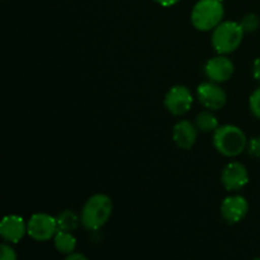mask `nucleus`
<instances>
[{
  "label": "nucleus",
  "instance_id": "f257e3e1",
  "mask_svg": "<svg viewBox=\"0 0 260 260\" xmlns=\"http://www.w3.org/2000/svg\"><path fill=\"white\" fill-rule=\"evenodd\" d=\"M113 211V203L107 194H94L81 210V223L88 230H98L107 223Z\"/></svg>",
  "mask_w": 260,
  "mask_h": 260
},
{
  "label": "nucleus",
  "instance_id": "f03ea898",
  "mask_svg": "<svg viewBox=\"0 0 260 260\" xmlns=\"http://www.w3.org/2000/svg\"><path fill=\"white\" fill-rule=\"evenodd\" d=\"M223 13L221 0H200L193 8L190 20L198 30L207 32L215 29L222 22Z\"/></svg>",
  "mask_w": 260,
  "mask_h": 260
},
{
  "label": "nucleus",
  "instance_id": "7ed1b4c3",
  "mask_svg": "<svg viewBox=\"0 0 260 260\" xmlns=\"http://www.w3.org/2000/svg\"><path fill=\"white\" fill-rule=\"evenodd\" d=\"M213 144L220 154L229 157L238 156L246 147V136L239 127L226 124L215 131Z\"/></svg>",
  "mask_w": 260,
  "mask_h": 260
},
{
  "label": "nucleus",
  "instance_id": "20e7f679",
  "mask_svg": "<svg viewBox=\"0 0 260 260\" xmlns=\"http://www.w3.org/2000/svg\"><path fill=\"white\" fill-rule=\"evenodd\" d=\"M244 30L240 23L221 22L213 29L212 46L220 55H228L238 50L244 37Z\"/></svg>",
  "mask_w": 260,
  "mask_h": 260
},
{
  "label": "nucleus",
  "instance_id": "39448f33",
  "mask_svg": "<svg viewBox=\"0 0 260 260\" xmlns=\"http://www.w3.org/2000/svg\"><path fill=\"white\" fill-rule=\"evenodd\" d=\"M57 231V220L47 213H36L28 221L27 233L36 241L50 240Z\"/></svg>",
  "mask_w": 260,
  "mask_h": 260
},
{
  "label": "nucleus",
  "instance_id": "423d86ee",
  "mask_svg": "<svg viewBox=\"0 0 260 260\" xmlns=\"http://www.w3.org/2000/svg\"><path fill=\"white\" fill-rule=\"evenodd\" d=\"M164 104L168 111L174 116L187 113L193 104V95L187 86L175 85L170 88L165 95Z\"/></svg>",
  "mask_w": 260,
  "mask_h": 260
},
{
  "label": "nucleus",
  "instance_id": "0eeeda50",
  "mask_svg": "<svg viewBox=\"0 0 260 260\" xmlns=\"http://www.w3.org/2000/svg\"><path fill=\"white\" fill-rule=\"evenodd\" d=\"M234 70V62L225 55L216 56L211 60L207 61L205 66L206 75L208 76L211 81L213 83H225L229 79L233 76Z\"/></svg>",
  "mask_w": 260,
  "mask_h": 260
},
{
  "label": "nucleus",
  "instance_id": "6e6552de",
  "mask_svg": "<svg viewBox=\"0 0 260 260\" xmlns=\"http://www.w3.org/2000/svg\"><path fill=\"white\" fill-rule=\"evenodd\" d=\"M197 96L206 108L213 109V111H218V109L223 108L226 101H228V96H226L223 89L216 85L213 81L212 83L201 84L197 88Z\"/></svg>",
  "mask_w": 260,
  "mask_h": 260
},
{
  "label": "nucleus",
  "instance_id": "1a4fd4ad",
  "mask_svg": "<svg viewBox=\"0 0 260 260\" xmlns=\"http://www.w3.org/2000/svg\"><path fill=\"white\" fill-rule=\"evenodd\" d=\"M221 180L228 190H239L249 183V173L241 162H230L223 168Z\"/></svg>",
  "mask_w": 260,
  "mask_h": 260
},
{
  "label": "nucleus",
  "instance_id": "9d476101",
  "mask_svg": "<svg viewBox=\"0 0 260 260\" xmlns=\"http://www.w3.org/2000/svg\"><path fill=\"white\" fill-rule=\"evenodd\" d=\"M249 203L241 196L228 197L221 205V216L229 223H238L248 215Z\"/></svg>",
  "mask_w": 260,
  "mask_h": 260
},
{
  "label": "nucleus",
  "instance_id": "9b49d317",
  "mask_svg": "<svg viewBox=\"0 0 260 260\" xmlns=\"http://www.w3.org/2000/svg\"><path fill=\"white\" fill-rule=\"evenodd\" d=\"M25 233H27V225L19 216H5L0 223V235L8 243H18L22 240Z\"/></svg>",
  "mask_w": 260,
  "mask_h": 260
},
{
  "label": "nucleus",
  "instance_id": "f8f14e48",
  "mask_svg": "<svg viewBox=\"0 0 260 260\" xmlns=\"http://www.w3.org/2000/svg\"><path fill=\"white\" fill-rule=\"evenodd\" d=\"M173 140L183 150L192 149L197 141V127L189 121H180L173 128Z\"/></svg>",
  "mask_w": 260,
  "mask_h": 260
},
{
  "label": "nucleus",
  "instance_id": "ddd939ff",
  "mask_svg": "<svg viewBox=\"0 0 260 260\" xmlns=\"http://www.w3.org/2000/svg\"><path fill=\"white\" fill-rule=\"evenodd\" d=\"M55 246L58 253L61 254H71L75 251L76 248V239L70 231L58 230L55 235Z\"/></svg>",
  "mask_w": 260,
  "mask_h": 260
},
{
  "label": "nucleus",
  "instance_id": "4468645a",
  "mask_svg": "<svg viewBox=\"0 0 260 260\" xmlns=\"http://www.w3.org/2000/svg\"><path fill=\"white\" fill-rule=\"evenodd\" d=\"M57 220L58 230L62 231H75L79 226V218L73 211L65 210L56 217Z\"/></svg>",
  "mask_w": 260,
  "mask_h": 260
},
{
  "label": "nucleus",
  "instance_id": "2eb2a0df",
  "mask_svg": "<svg viewBox=\"0 0 260 260\" xmlns=\"http://www.w3.org/2000/svg\"><path fill=\"white\" fill-rule=\"evenodd\" d=\"M196 127L202 132L216 131L218 128V121L210 112H202L196 118Z\"/></svg>",
  "mask_w": 260,
  "mask_h": 260
},
{
  "label": "nucleus",
  "instance_id": "dca6fc26",
  "mask_svg": "<svg viewBox=\"0 0 260 260\" xmlns=\"http://www.w3.org/2000/svg\"><path fill=\"white\" fill-rule=\"evenodd\" d=\"M259 24H260V20L256 14H248L240 20L241 28H243L244 32H248V33L255 32V30L259 28Z\"/></svg>",
  "mask_w": 260,
  "mask_h": 260
},
{
  "label": "nucleus",
  "instance_id": "f3484780",
  "mask_svg": "<svg viewBox=\"0 0 260 260\" xmlns=\"http://www.w3.org/2000/svg\"><path fill=\"white\" fill-rule=\"evenodd\" d=\"M249 106H250V111L256 118L260 119V88L256 89L249 99Z\"/></svg>",
  "mask_w": 260,
  "mask_h": 260
},
{
  "label": "nucleus",
  "instance_id": "a211bd4d",
  "mask_svg": "<svg viewBox=\"0 0 260 260\" xmlns=\"http://www.w3.org/2000/svg\"><path fill=\"white\" fill-rule=\"evenodd\" d=\"M0 258L2 260H15L17 259V254H15L14 249L7 244H2L0 246Z\"/></svg>",
  "mask_w": 260,
  "mask_h": 260
},
{
  "label": "nucleus",
  "instance_id": "6ab92c4d",
  "mask_svg": "<svg viewBox=\"0 0 260 260\" xmlns=\"http://www.w3.org/2000/svg\"><path fill=\"white\" fill-rule=\"evenodd\" d=\"M248 151L251 156L260 157V136L250 140L248 146Z\"/></svg>",
  "mask_w": 260,
  "mask_h": 260
},
{
  "label": "nucleus",
  "instance_id": "aec40b11",
  "mask_svg": "<svg viewBox=\"0 0 260 260\" xmlns=\"http://www.w3.org/2000/svg\"><path fill=\"white\" fill-rule=\"evenodd\" d=\"M253 75L256 80L260 81V57L256 58L253 63Z\"/></svg>",
  "mask_w": 260,
  "mask_h": 260
},
{
  "label": "nucleus",
  "instance_id": "412c9836",
  "mask_svg": "<svg viewBox=\"0 0 260 260\" xmlns=\"http://www.w3.org/2000/svg\"><path fill=\"white\" fill-rule=\"evenodd\" d=\"M157 4H160L161 7H173V5L177 4L179 0H155Z\"/></svg>",
  "mask_w": 260,
  "mask_h": 260
},
{
  "label": "nucleus",
  "instance_id": "4be33fe9",
  "mask_svg": "<svg viewBox=\"0 0 260 260\" xmlns=\"http://www.w3.org/2000/svg\"><path fill=\"white\" fill-rule=\"evenodd\" d=\"M66 259L68 260H75V259H80V260H86V256L83 255V254H79V253H71L69 254L68 256H66Z\"/></svg>",
  "mask_w": 260,
  "mask_h": 260
},
{
  "label": "nucleus",
  "instance_id": "5701e85b",
  "mask_svg": "<svg viewBox=\"0 0 260 260\" xmlns=\"http://www.w3.org/2000/svg\"><path fill=\"white\" fill-rule=\"evenodd\" d=\"M221 2H222V0H221Z\"/></svg>",
  "mask_w": 260,
  "mask_h": 260
}]
</instances>
